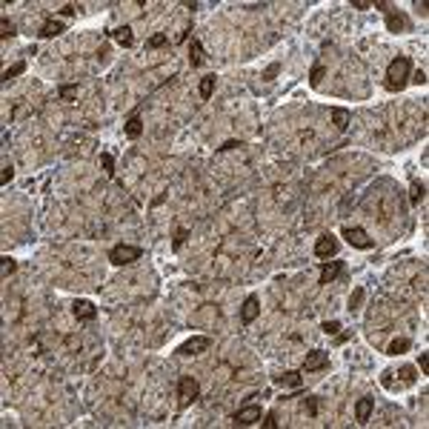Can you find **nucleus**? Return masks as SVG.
Instances as JSON below:
<instances>
[{
    "mask_svg": "<svg viewBox=\"0 0 429 429\" xmlns=\"http://www.w3.org/2000/svg\"><path fill=\"white\" fill-rule=\"evenodd\" d=\"M409 69H412V63H409V58H395L389 60V66H386V89L389 92H401L406 83H409Z\"/></svg>",
    "mask_w": 429,
    "mask_h": 429,
    "instance_id": "nucleus-1",
    "label": "nucleus"
},
{
    "mask_svg": "<svg viewBox=\"0 0 429 429\" xmlns=\"http://www.w3.org/2000/svg\"><path fill=\"white\" fill-rule=\"evenodd\" d=\"M140 255H143V249H140V246L117 244V246H112V252H109V260H112L115 266H126V263H135V260H140Z\"/></svg>",
    "mask_w": 429,
    "mask_h": 429,
    "instance_id": "nucleus-2",
    "label": "nucleus"
},
{
    "mask_svg": "<svg viewBox=\"0 0 429 429\" xmlns=\"http://www.w3.org/2000/svg\"><path fill=\"white\" fill-rule=\"evenodd\" d=\"M177 398H180V406H189L192 401L200 398V383L192 378V375H183L177 381Z\"/></svg>",
    "mask_w": 429,
    "mask_h": 429,
    "instance_id": "nucleus-3",
    "label": "nucleus"
},
{
    "mask_svg": "<svg viewBox=\"0 0 429 429\" xmlns=\"http://www.w3.org/2000/svg\"><path fill=\"white\" fill-rule=\"evenodd\" d=\"M343 238H346V244L355 246V249H372V246H375V241H372L369 235H366V229H360V226H346V229H343Z\"/></svg>",
    "mask_w": 429,
    "mask_h": 429,
    "instance_id": "nucleus-4",
    "label": "nucleus"
},
{
    "mask_svg": "<svg viewBox=\"0 0 429 429\" xmlns=\"http://www.w3.org/2000/svg\"><path fill=\"white\" fill-rule=\"evenodd\" d=\"M346 272V263L343 260H324V266H321V286H329V283H335L341 275Z\"/></svg>",
    "mask_w": 429,
    "mask_h": 429,
    "instance_id": "nucleus-5",
    "label": "nucleus"
},
{
    "mask_svg": "<svg viewBox=\"0 0 429 429\" xmlns=\"http://www.w3.org/2000/svg\"><path fill=\"white\" fill-rule=\"evenodd\" d=\"M326 366H329V352H324V349L306 352V358H303V372H318V369H326Z\"/></svg>",
    "mask_w": 429,
    "mask_h": 429,
    "instance_id": "nucleus-6",
    "label": "nucleus"
},
{
    "mask_svg": "<svg viewBox=\"0 0 429 429\" xmlns=\"http://www.w3.org/2000/svg\"><path fill=\"white\" fill-rule=\"evenodd\" d=\"M257 421H260V406L257 404H249V406H244V409H238L235 418H232L235 427H252V424H257Z\"/></svg>",
    "mask_w": 429,
    "mask_h": 429,
    "instance_id": "nucleus-7",
    "label": "nucleus"
},
{
    "mask_svg": "<svg viewBox=\"0 0 429 429\" xmlns=\"http://www.w3.org/2000/svg\"><path fill=\"white\" fill-rule=\"evenodd\" d=\"M209 343H212V341H209L206 335H195V338H189L186 343L177 346V355H200V352L209 349Z\"/></svg>",
    "mask_w": 429,
    "mask_h": 429,
    "instance_id": "nucleus-8",
    "label": "nucleus"
},
{
    "mask_svg": "<svg viewBox=\"0 0 429 429\" xmlns=\"http://www.w3.org/2000/svg\"><path fill=\"white\" fill-rule=\"evenodd\" d=\"M315 255L318 257H335L338 255V238L335 235H321L318 238V244H315Z\"/></svg>",
    "mask_w": 429,
    "mask_h": 429,
    "instance_id": "nucleus-9",
    "label": "nucleus"
},
{
    "mask_svg": "<svg viewBox=\"0 0 429 429\" xmlns=\"http://www.w3.org/2000/svg\"><path fill=\"white\" fill-rule=\"evenodd\" d=\"M72 312H75L78 321H94L97 318V306L92 301H75L72 303Z\"/></svg>",
    "mask_w": 429,
    "mask_h": 429,
    "instance_id": "nucleus-10",
    "label": "nucleus"
},
{
    "mask_svg": "<svg viewBox=\"0 0 429 429\" xmlns=\"http://www.w3.org/2000/svg\"><path fill=\"white\" fill-rule=\"evenodd\" d=\"M257 315H260V301H257V295H249L244 301V306H241V321H244V324H252Z\"/></svg>",
    "mask_w": 429,
    "mask_h": 429,
    "instance_id": "nucleus-11",
    "label": "nucleus"
},
{
    "mask_svg": "<svg viewBox=\"0 0 429 429\" xmlns=\"http://www.w3.org/2000/svg\"><path fill=\"white\" fill-rule=\"evenodd\" d=\"M372 409H375V398H360L358 404H355V421H358V424H366L372 415Z\"/></svg>",
    "mask_w": 429,
    "mask_h": 429,
    "instance_id": "nucleus-12",
    "label": "nucleus"
},
{
    "mask_svg": "<svg viewBox=\"0 0 429 429\" xmlns=\"http://www.w3.org/2000/svg\"><path fill=\"white\" fill-rule=\"evenodd\" d=\"M60 32H63V23L55 20V17H49V20H43V26H40V32H37V35L43 37V40H49V37H58Z\"/></svg>",
    "mask_w": 429,
    "mask_h": 429,
    "instance_id": "nucleus-13",
    "label": "nucleus"
},
{
    "mask_svg": "<svg viewBox=\"0 0 429 429\" xmlns=\"http://www.w3.org/2000/svg\"><path fill=\"white\" fill-rule=\"evenodd\" d=\"M203 60H206L203 46H200V40H195V37H192V43H189V63H192V69L203 66Z\"/></svg>",
    "mask_w": 429,
    "mask_h": 429,
    "instance_id": "nucleus-14",
    "label": "nucleus"
},
{
    "mask_svg": "<svg viewBox=\"0 0 429 429\" xmlns=\"http://www.w3.org/2000/svg\"><path fill=\"white\" fill-rule=\"evenodd\" d=\"M112 37H115L123 49L135 46V35H132V29H129V26H117V29H112Z\"/></svg>",
    "mask_w": 429,
    "mask_h": 429,
    "instance_id": "nucleus-15",
    "label": "nucleus"
},
{
    "mask_svg": "<svg viewBox=\"0 0 429 429\" xmlns=\"http://www.w3.org/2000/svg\"><path fill=\"white\" fill-rule=\"evenodd\" d=\"M406 26H409L406 14H401V12H389V14H386V29H389V32H404Z\"/></svg>",
    "mask_w": 429,
    "mask_h": 429,
    "instance_id": "nucleus-16",
    "label": "nucleus"
},
{
    "mask_svg": "<svg viewBox=\"0 0 429 429\" xmlns=\"http://www.w3.org/2000/svg\"><path fill=\"white\" fill-rule=\"evenodd\" d=\"M126 135H129L132 140L143 135V120H140V115H138V112H135V115H132V117L126 120Z\"/></svg>",
    "mask_w": 429,
    "mask_h": 429,
    "instance_id": "nucleus-17",
    "label": "nucleus"
},
{
    "mask_svg": "<svg viewBox=\"0 0 429 429\" xmlns=\"http://www.w3.org/2000/svg\"><path fill=\"white\" fill-rule=\"evenodd\" d=\"M275 381H278L280 386H295V389H301L303 378H301V372H283V375H278Z\"/></svg>",
    "mask_w": 429,
    "mask_h": 429,
    "instance_id": "nucleus-18",
    "label": "nucleus"
},
{
    "mask_svg": "<svg viewBox=\"0 0 429 429\" xmlns=\"http://www.w3.org/2000/svg\"><path fill=\"white\" fill-rule=\"evenodd\" d=\"M197 92H200V100H209V97H212V92H215V75H206V78H200V86H197Z\"/></svg>",
    "mask_w": 429,
    "mask_h": 429,
    "instance_id": "nucleus-19",
    "label": "nucleus"
},
{
    "mask_svg": "<svg viewBox=\"0 0 429 429\" xmlns=\"http://www.w3.org/2000/svg\"><path fill=\"white\" fill-rule=\"evenodd\" d=\"M424 197H427V183H421V180H415V183L409 186V200H412V203L418 206V203H421Z\"/></svg>",
    "mask_w": 429,
    "mask_h": 429,
    "instance_id": "nucleus-20",
    "label": "nucleus"
},
{
    "mask_svg": "<svg viewBox=\"0 0 429 429\" xmlns=\"http://www.w3.org/2000/svg\"><path fill=\"white\" fill-rule=\"evenodd\" d=\"M332 120H335V126L341 129V132H346V126H349V112H346V109H341V106H335V109H332Z\"/></svg>",
    "mask_w": 429,
    "mask_h": 429,
    "instance_id": "nucleus-21",
    "label": "nucleus"
},
{
    "mask_svg": "<svg viewBox=\"0 0 429 429\" xmlns=\"http://www.w3.org/2000/svg\"><path fill=\"white\" fill-rule=\"evenodd\" d=\"M318 409H321V398L318 395H306V401H303V412L309 418H315L318 415Z\"/></svg>",
    "mask_w": 429,
    "mask_h": 429,
    "instance_id": "nucleus-22",
    "label": "nucleus"
},
{
    "mask_svg": "<svg viewBox=\"0 0 429 429\" xmlns=\"http://www.w3.org/2000/svg\"><path fill=\"white\" fill-rule=\"evenodd\" d=\"M14 35H17V26H14L9 17H3V20H0V37L9 40V37H14Z\"/></svg>",
    "mask_w": 429,
    "mask_h": 429,
    "instance_id": "nucleus-23",
    "label": "nucleus"
},
{
    "mask_svg": "<svg viewBox=\"0 0 429 429\" xmlns=\"http://www.w3.org/2000/svg\"><path fill=\"white\" fill-rule=\"evenodd\" d=\"M20 72H26V63H23V60H17V63H12L9 69L3 72V83H9V81H12V78H17Z\"/></svg>",
    "mask_w": 429,
    "mask_h": 429,
    "instance_id": "nucleus-24",
    "label": "nucleus"
},
{
    "mask_svg": "<svg viewBox=\"0 0 429 429\" xmlns=\"http://www.w3.org/2000/svg\"><path fill=\"white\" fill-rule=\"evenodd\" d=\"M406 349H409V341H406V338H395L386 352H389V355H404Z\"/></svg>",
    "mask_w": 429,
    "mask_h": 429,
    "instance_id": "nucleus-25",
    "label": "nucleus"
},
{
    "mask_svg": "<svg viewBox=\"0 0 429 429\" xmlns=\"http://www.w3.org/2000/svg\"><path fill=\"white\" fill-rule=\"evenodd\" d=\"M14 269H17V263H14V260H12L9 255H3V257H0V275H3V278H9Z\"/></svg>",
    "mask_w": 429,
    "mask_h": 429,
    "instance_id": "nucleus-26",
    "label": "nucleus"
},
{
    "mask_svg": "<svg viewBox=\"0 0 429 429\" xmlns=\"http://www.w3.org/2000/svg\"><path fill=\"white\" fill-rule=\"evenodd\" d=\"M58 97H60V100H75V97H78V86H72V83L60 86V89H58Z\"/></svg>",
    "mask_w": 429,
    "mask_h": 429,
    "instance_id": "nucleus-27",
    "label": "nucleus"
},
{
    "mask_svg": "<svg viewBox=\"0 0 429 429\" xmlns=\"http://www.w3.org/2000/svg\"><path fill=\"white\" fill-rule=\"evenodd\" d=\"M166 40H169V37L163 35V32H158V35H152L149 40H146V49H161V46H166Z\"/></svg>",
    "mask_w": 429,
    "mask_h": 429,
    "instance_id": "nucleus-28",
    "label": "nucleus"
},
{
    "mask_svg": "<svg viewBox=\"0 0 429 429\" xmlns=\"http://www.w3.org/2000/svg\"><path fill=\"white\" fill-rule=\"evenodd\" d=\"M360 301H363V289L358 286V289L352 292V298H349V312H358V309H360Z\"/></svg>",
    "mask_w": 429,
    "mask_h": 429,
    "instance_id": "nucleus-29",
    "label": "nucleus"
},
{
    "mask_svg": "<svg viewBox=\"0 0 429 429\" xmlns=\"http://www.w3.org/2000/svg\"><path fill=\"white\" fill-rule=\"evenodd\" d=\"M100 163H103V172L106 174H115V158H112L109 152H103V155H100Z\"/></svg>",
    "mask_w": 429,
    "mask_h": 429,
    "instance_id": "nucleus-30",
    "label": "nucleus"
},
{
    "mask_svg": "<svg viewBox=\"0 0 429 429\" xmlns=\"http://www.w3.org/2000/svg\"><path fill=\"white\" fill-rule=\"evenodd\" d=\"M186 238H189V229H186V226H180V229L174 232V241H172V246H174V249H180V246L186 244Z\"/></svg>",
    "mask_w": 429,
    "mask_h": 429,
    "instance_id": "nucleus-31",
    "label": "nucleus"
},
{
    "mask_svg": "<svg viewBox=\"0 0 429 429\" xmlns=\"http://www.w3.org/2000/svg\"><path fill=\"white\" fill-rule=\"evenodd\" d=\"M324 66H321V63H318V66H315V69H312V75H309V81H312V86H321V81H324Z\"/></svg>",
    "mask_w": 429,
    "mask_h": 429,
    "instance_id": "nucleus-32",
    "label": "nucleus"
},
{
    "mask_svg": "<svg viewBox=\"0 0 429 429\" xmlns=\"http://www.w3.org/2000/svg\"><path fill=\"white\" fill-rule=\"evenodd\" d=\"M398 375H401V381H404L406 386H409V383H415V369H412V366H404Z\"/></svg>",
    "mask_w": 429,
    "mask_h": 429,
    "instance_id": "nucleus-33",
    "label": "nucleus"
},
{
    "mask_svg": "<svg viewBox=\"0 0 429 429\" xmlns=\"http://www.w3.org/2000/svg\"><path fill=\"white\" fill-rule=\"evenodd\" d=\"M418 366H421V375H429V352H421V358H418Z\"/></svg>",
    "mask_w": 429,
    "mask_h": 429,
    "instance_id": "nucleus-34",
    "label": "nucleus"
},
{
    "mask_svg": "<svg viewBox=\"0 0 429 429\" xmlns=\"http://www.w3.org/2000/svg\"><path fill=\"white\" fill-rule=\"evenodd\" d=\"M12 177H14V169L9 166V163H6V166H3V172H0V183L6 186L9 180H12Z\"/></svg>",
    "mask_w": 429,
    "mask_h": 429,
    "instance_id": "nucleus-35",
    "label": "nucleus"
},
{
    "mask_svg": "<svg viewBox=\"0 0 429 429\" xmlns=\"http://www.w3.org/2000/svg\"><path fill=\"white\" fill-rule=\"evenodd\" d=\"M321 329H324L326 335H338V329H341V324H338V321H326V324L321 326Z\"/></svg>",
    "mask_w": 429,
    "mask_h": 429,
    "instance_id": "nucleus-36",
    "label": "nucleus"
},
{
    "mask_svg": "<svg viewBox=\"0 0 429 429\" xmlns=\"http://www.w3.org/2000/svg\"><path fill=\"white\" fill-rule=\"evenodd\" d=\"M244 146V140H226L223 146H218V152H229V149H241Z\"/></svg>",
    "mask_w": 429,
    "mask_h": 429,
    "instance_id": "nucleus-37",
    "label": "nucleus"
},
{
    "mask_svg": "<svg viewBox=\"0 0 429 429\" xmlns=\"http://www.w3.org/2000/svg\"><path fill=\"white\" fill-rule=\"evenodd\" d=\"M263 427H266V429H275V427H278V415H275V412H266V421H263Z\"/></svg>",
    "mask_w": 429,
    "mask_h": 429,
    "instance_id": "nucleus-38",
    "label": "nucleus"
},
{
    "mask_svg": "<svg viewBox=\"0 0 429 429\" xmlns=\"http://www.w3.org/2000/svg\"><path fill=\"white\" fill-rule=\"evenodd\" d=\"M78 9H81V6H75V3H66V6L60 9V14H63V17H72V14L78 12Z\"/></svg>",
    "mask_w": 429,
    "mask_h": 429,
    "instance_id": "nucleus-39",
    "label": "nucleus"
},
{
    "mask_svg": "<svg viewBox=\"0 0 429 429\" xmlns=\"http://www.w3.org/2000/svg\"><path fill=\"white\" fill-rule=\"evenodd\" d=\"M412 83H418V86H424V83H427V72H424V69H418L415 75H412Z\"/></svg>",
    "mask_w": 429,
    "mask_h": 429,
    "instance_id": "nucleus-40",
    "label": "nucleus"
},
{
    "mask_svg": "<svg viewBox=\"0 0 429 429\" xmlns=\"http://www.w3.org/2000/svg\"><path fill=\"white\" fill-rule=\"evenodd\" d=\"M278 72H280V66H278V63H272V66L266 69V75H263V81H272V78H275Z\"/></svg>",
    "mask_w": 429,
    "mask_h": 429,
    "instance_id": "nucleus-41",
    "label": "nucleus"
},
{
    "mask_svg": "<svg viewBox=\"0 0 429 429\" xmlns=\"http://www.w3.org/2000/svg\"><path fill=\"white\" fill-rule=\"evenodd\" d=\"M352 9H372L369 0H352Z\"/></svg>",
    "mask_w": 429,
    "mask_h": 429,
    "instance_id": "nucleus-42",
    "label": "nucleus"
},
{
    "mask_svg": "<svg viewBox=\"0 0 429 429\" xmlns=\"http://www.w3.org/2000/svg\"><path fill=\"white\" fill-rule=\"evenodd\" d=\"M372 6H375V9H383V12H389V3H386V0H375Z\"/></svg>",
    "mask_w": 429,
    "mask_h": 429,
    "instance_id": "nucleus-43",
    "label": "nucleus"
}]
</instances>
